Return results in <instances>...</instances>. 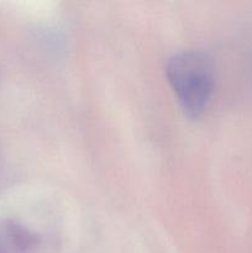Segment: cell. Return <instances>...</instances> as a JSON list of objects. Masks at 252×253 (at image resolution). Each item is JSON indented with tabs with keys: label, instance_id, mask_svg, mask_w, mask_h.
I'll return each mask as SVG.
<instances>
[{
	"label": "cell",
	"instance_id": "obj_1",
	"mask_svg": "<svg viewBox=\"0 0 252 253\" xmlns=\"http://www.w3.org/2000/svg\"><path fill=\"white\" fill-rule=\"evenodd\" d=\"M166 73L184 113L189 118L202 115L214 90L211 59L203 52H182L168 61Z\"/></svg>",
	"mask_w": 252,
	"mask_h": 253
}]
</instances>
